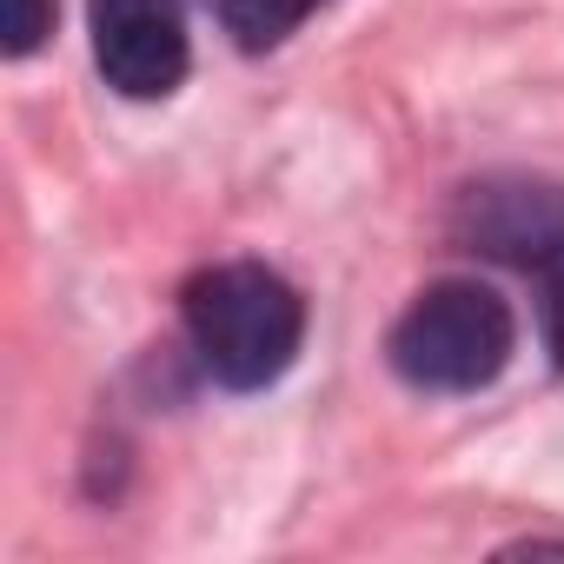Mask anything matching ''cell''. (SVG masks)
I'll return each instance as SVG.
<instances>
[{
  "label": "cell",
  "instance_id": "cell-1",
  "mask_svg": "<svg viewBox=\"0 0 564 564\" xmlns=\"http://www.w3.org/2000/svg\"><path fill=\"white\" fill-rule=\"evenodd\" d=\"M180 326L199 372L226 392H265L286 379L306 339V300L286 272L259 259L206 265L180 286Z\"/></svg>",
  "mask_w": 564,
  "mask_h": 564
},
{
  "label": "cell",
  "instance_id": "cell-2",
  "mask_svg": "<svg viewBox=\"0 0 564 564\" xmlns=\"http://www.w3.org/2000/svg\"><path fill=\"white\" fill-rule=\"evenodd\" d=\"M518 352V319L511 306L478 286V279H438L425 286L386 333V359L412 392H485Z\"/></svg>",
  "mask_w": 564,
  "mask_h": 564
},
{
  "label": "cell",
  "instance_id": "cell-3",
  "mask_svg": "<svg viewBox=\"0 0 564 564\" xmlns=\"http://www.w3.org/2000/svg\"><path fill=\"white\" fill-rule=\"evenodd\" d=\"M452 239L538 286L544 346L564 366V186L544 173H485L452 199Z\"/></svg>",
  "mask_w": 564,
  "mask_h": 564
},
{
  "label": "cell",
  "instance_id": "cell-4",
  "mask_svg": "<svg viewBox=\"0 0 564 564\" xmlns=\"http://www.w3.org/2000/svg\"><path fill=\"white\" fill-rule=\"evenodd\" d=\"M87 28L94 67L127 100H166L193 67L180 0H87Z\"/></svg>",
  "mask_w": 564,
  "mask_h": 564
},
{
  "label": "cell",
  "instance_id": "cell-5",
  "mask_svg": "<svg viewBox=\"0 0 564 564\" xmlns=\"http://www.w3.org/2000/svg\"><path fill=\"white\" fill-rule=\"evenodd\" d=\"M206 8H213V21L232 34V47L265 54V47H279L286 34H300L306 14L326 8V0H206Z\"/></svg>",
  "mask_w": 564,
  "mask_h": 564
},
{
  "label": "cell",
  "instance_id": "cell-6",
  "mask_svg": "<svg viewBox=\"0 0 564 564\" xmlns=\"http://www.w3.org/2000/svg\"><path fill=\"white\" fill-rule=\"evenodd\" d=\"M54 8L61 0H0V28H8V61H28L47 34H54Z\"/></svg>",
  "mask_w": 564,
  "mask_h": 564
}]
</instances>
